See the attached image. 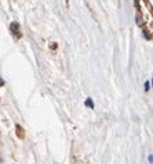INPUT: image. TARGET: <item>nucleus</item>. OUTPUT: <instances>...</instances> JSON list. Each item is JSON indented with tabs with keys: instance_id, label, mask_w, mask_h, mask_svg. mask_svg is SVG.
<instances>
[{
	"instance_id": "3",
	"label": "nucleus",
	"mask_w": 153,
	"mask_h": 164,
	"mask_svg": "<svg viewBox=\"0 0 153 164\" xmlns=\"http://www.w3.org/2000/svg\"><path fill=\"white\" fill-rule=\"evenodd\" d=\"M86 105L88 106V108H94V103H92L91 99H87V101H86Z\"/></svg>"
},
{
	"instance_id": "4",
	"label": "nucleus",
	"mask_w": 153,
	"mask_h": 164,
	"mask_svg": "<svg viewBox=\"0 0 153 164\" xmlns=\"http://www.w3.org/2000/svg\"><path fill=\"white\" fill-rule=\"evenodd\" d=\"M147 90H149V81L145 83V91H147Z\"/></svg>"
},
{
	"instance_id": "1",
	"label": "nucleus",
	"mask_w": 153,
	"mask_h": 164,
	"mask_svg": "<svg viewBox=\"0 0 153 164\" xmlns=\"http://www.w3.org/2000/svg\"><path fill=\"white\" fill-rule=\"evenodd\" d=\"M15 130H17V135H18V138H21L22 139L24 136H25V134H24V128L21 127V125H15Z\"/></svg>"
},
{
	"instance_id": "2",
	"label": "nucleus",
	"mask_w": 153,
	"mask_h": 164,
	"mask_svg": "<svg viewBox=\"0 0 153 164\" xmlns=\"http://www.w3.org/2000/svg\"><path fill=\"white\" fill-rule=\"evenodd\" d=\"M18 28H20V26H18V24H11V31H13V33H14V35H17V36L20 37L21 35L17 32V31H18Z\"/></svg>"
},
{
	"instance_id": "5",
	"label": "nucleus",
	"mask_w": 153,
	"mask_h": 164,
	"mask_svg": "<svg viewBox=\"0 0 153 164\" xmlns=\"http://www.w3.org/2000/svg\"><path fill=\"white\" fill-rule=\"evenodd\" d=\"M147 160H149V161H150V163H153V155H150V156H149V157H147Z\"/></svg>"
}]
</instances>
